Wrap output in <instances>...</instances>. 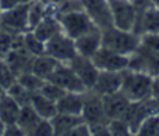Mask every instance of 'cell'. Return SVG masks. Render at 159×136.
<instances>
[{
    "instance_id": "1",
    "label": "cell",
    "mask_w": 159,
    "mask_h": 136,
    "mask_svg": "<svg viewBox=\"0 0 159 136\" xmlns=\"http://www.w3.org/2000/svg\"><path fill=\"white\" fill-rule=\"evenodd\" d=\"M129 70L155 76L159 74V35L145 33L141 36L137 50L129 56Z\"/></svg>"
},
{
    "instance_id": "2",
    "label": "cell",
    "mask_w": 159,
    "mask_h": 136,
    "mask_svg": "<svg viewBox=\"0 0 159 136\" xmlns=\"http://www.w3.org/2000/svg\"><path fill=\"white\" fill-rule=\"evenodd\" d=\"M152 81L154 76H151L149 74L126 68L121 72L120 90L130 101L148 100L152 95Z\"/></svg>"
},
{
    "instance_id": "3",
    "label": "cell",
    "mask_w": 159,
    "mask_h": 136,
    "mask_svg": "<svg viewBox=\"0 0 159 136\" xmlns=\"http://www.w3.org/2000/svg\"><path fill=\"white\" fill-rule=\"evenodd\" d=\"M140 40L141 36L133 31H124L116 27L102 31V46L124 56L134 53L140 45Z\"/></svg>"
},
{
    "instance_id": "4",
    "label": "cell",
    "mask_w": 159,
    "mask_h": 136,
    "mask_svg": "<svg viewBox=\"0 0 159 136\" xmlns=\"http://www.w3.org/2000/svg\"><path fill=\"white\" fill-rule=\"evenodd\" d=\"M56 15L59 18L63 32L73 39H77L84 33H88L91 31L96 29L92 19L88 17V14L82 8L63 14H56Z\"/></svg>"
},
{
    "instance_id": "5",
    "label": "cell",
    "mask_w": 159,
    "mask_h": 136,
    "mask_svg": "<svg viewBox=\"0 0 159 136\" xmlns=\"http://www.w3.org/2000/svg\"><path fill=\"white\" fill-rule=\"evenodd\" d=\"M28 8H30V2H22L10 10L3 11L0 17V29L10 33H24L30 31Z\"/></svg>"
},
{
    "instance_id": "6",
    "label": "cell",
    "mask_w": 159,
    "mask_h": 136,
    "mask_svg": "<svg viewBox=\"0 0 159 136\" xmlns=\"http://www.w3.org/2000/svg\"><path fill=\"white\" fill-rule=\"evenodd\" d=\"M45 53L52 56L59 63L69 64L75 56L78 54L75 49V42L73 38L66 35L64 32H60L55 35L52 39L45 43Z\"/></svg>"
},
{
    "instance_id": "7",
    "label": "cell",
    "mask_w": 159,
    "mask_h": 136,
    "mask_svg": "<svg viewBox=\"0 0 159 136\" xmlns=\"http://www.w3.org/2000/svg\"><path fill=\"white\" fill-rule=\"evenodd\" d=\"M82 10L88 14L95 27L101 31L113 27L112 10L109 0H81Z\"/></svg>"
},
{
    "instance_id": "8",
    "label": "cell",
    "mask_w": 159,
    "mask_h": 136,
    "mask_svg": "<svg viewBox=\"0 0 159 136\" xmlns=\"http://www.w3.org/2000/svg\"><path fill=\"white\" fill-rule=\"evenodd\" d=\"M81 117L88 125L107 122L109 121L106 114H105L102 96L98 95L95 90L92 89L84 90V107H82Z\"/></svg>"
},
{
    "instance_id": "9",
    "label": "cell",
    "mask_w": 159,
    "mask_h": 136,
    "mask_svg": "<svg viewBox=\"0 0 159 136\" xmlns=\"http://www.w3.org/2000/svg\"><path fill=\"white\" fill-rule=\"evenodd\" d=\"M46 81H50L53 83L59 85L66 92H84V90H87V87L80 79V76L67 63H59L57 67L55 68V71L50 74V76Z\"/></svg>"
},
{
    "instance_id": "10",
    "label": "cell",
    "mask_w": 159,
    "mask_h": 136,
    "mask_svg": "<svg viewBox=\"0 0 159 136\" xmlns=\"http://www.w3.org/2000/svg\"><path fill=\"white\" fill-rule=\"evenodd\" d=\"M112 10L113 27L124 31H133L137 19V11L130 0H109Z\"/></svg>"
},
{
    "instance_id": "11",
    "label": "cell",
    "mask_w": 159,
    "mask_h": 136,
    "mask_svg": "<svg viewBox=\"0 0 159 136\" xmlns=\"http://www.w3.org/2000/svg\"><path fill=\"white\" fill-rule=\"evenodd\" d=\"M91 60L99 71H124L129 67V56L116 53L103 46L92 56Z\"/></svg>"
},
{
    "instance_id": "12",
    "label": "cell",
    "mask_w": 159,
    "mask_h": 136,
    "mask_svg": "<svg viewBox=\"0 0 159 136\" xmlns=\"http://www.w3.org/2000/svg\"><path fill=\"white\" fill-rule=\"evenodd\" d=\"M155 111V107L152 104V100L148 99V100H143V101H131L127 108V111L124 113L123 118L127 122V125L131 129V134L135 135L138 126L141 125L144 120L148 117L151 113Z\"/></svg>"
},
{
    "instance_id": "13",
    "label": "cell",
    "mask_w": 159,
    "mask_h": 136,
    "mask_svg": "<svg viewBox=\"0 0 159 136\" xmlns=\"http://www.w3.org/2000/svg\"><path fill=\"white\" fill-rule=\"evenodd\" d=\"M70 67L74 70V72L80 76V79L82 81V83L85 85L87 89H91L93 86L96 81V76L99 74V70L95 67V64L92 63V60L84 56L77 54L71 61H70Z\"/></svg>"
},
{
    "instance_id": "14",
    "label": "cell",
    "mask_w": 159,
    "mask_h": 136,
    "mask_svg": "<svg viewBox=\"0 0 159 136\" xmlns=\"http://www.w3.org/2000/svg\"><path fill=\"white\" fill-rule=\"evenodd\" d=\"M121 72L123 71H99L91 89L101 96L119 92L121 87Z\"/></svg>"
},
{
    "instance_id": "15",
    "label": "cell",
    "mask_w": 159,
    "mask_h": 136,
    "mask_svg": "<svg viewBox=\"0 0 159 136\" xmlns=\"http://www.w3.org/2000/svg\"><path fill=\"white\" fill-rule=\"evenodd\" d=\"M102 100H103V108L107 120L121 118L124 115V113L127 111V108H129L130 103H131L121 90L102 96Z\"/></svg>"
},
{
    "instance_id": "16",
    "label": "cell",
    "mask_w": 159,
    "mask_h": 136,
    "mask_svg": "<svg viewBox=\"0 0 159 136\" xmlns=\"http://www.w3.org/2000/svg\"><path fill=\"white\" fill-rule=\"evenodd\" d=\"M133 32H135L140 36L145 35V33L159 35V7L154 6L144 13L137 14V19H135Z\"/></svg>"
},
{
    "instance_id": "17",
    "label": "cell",
    "mask_w": 159,
    "mask_h": 136,
    "mask_svg": "<svg viewBox=\"0 0 159 136\" xmlns=\"http://www.w3.org/2000/svg\"><path fill=\"white\" fill-rule=\"evenodd\" d=\"M74 42L75 49H77V53L80 56L92 58V56L102 47V31L96 28V29L74 39Z\"/></svg>"
},
{
    "instance_id": "18",
    "label": "cell",
    "mask_w": 159,
    "mask_h": 136,
    "mask_svg": "<svg viewBox=\"0 0 159 136\" xmlns=\"http://www.w3.org/2000/svg\"><path fill=\"white\" fill-rule=\"evenodd\" d=\"M34 57H35V56L30 54L24 47H17V49H11L10 52L6 54L4 61L11 67V70L18 76L20 74L31 71Z\"/></svg>"
},
{
    "instance_id": "19",
    "label": "cell",
    "mask_w": 159,
    "mask_h": 136,
    "mask_svg": "<svg viewBox=\"0 0 159 136\" xmlns=\"http://www.w3.org/2000/svg\"><path fill=\"white\" fill-rule=\"evenodd\" d=\"M56 104L59 113L81 117L82 107H84V92H66Z\"/></svg>"
},
{
    "instance_id": "20",
    "label": "cell",
    "mask_w": 159,
    "mask_h": 136,
    "mask_svg": "<svg viewBox=\"0 0 159 136\" xmlns=\"http://www.w3.org/2000/svg\"><path fill=\"white\" fill-rule=\"evenodd\" d=\"M81 121L84 120L80 115H71V114L59 113V111L55 117L50 118L55 136H69L70 132L74 129V126H77Z\"/></svg>"
},
{
    "instance_id": "21",
    "label": "cell",
    "mask_w": 159,
    "mask_h": 136,
    "mask_svg": "<svg viewBox=\"0 0 159 136\" xmlns=\"http://www.w3.org/2000/svg\"><path fill=\"white\" fill-rule=\"evenodd\" d=\"M32 32L35 33L41 40H43L45 43H46V42L49 40V39H52L55 35L63 32V29H61V25H60V22H59L57 15L52 13L45 17V18L34 28Z\"/></svg>"
},
{
    "instance_id": "22",
    "label": "cell",
    "mask_w": 159,
    "mask_h": 136,
    "mask_svg": "<svg viewBox=\"0 0 159 136\" xmlns=\"http://www.w3.org/2000/svg\"><path fill=\"white\" fill-rule=\"evenodd\" d=\"M20 111H21V104L14 100L8 93L3 92L0 96V121L4 125L17 122Z\"/></svg>"
},
{
    "instance_id": "23",
    "label": "cell",
    "mask_w": 159,
    "mask_h": 136,
    "mask_svg": "<svg viewBox=\"0 0 159 136\" xmlns=\"http://www.w3.org/2000/svg\"><path fill=\"white\" fill-rule=\"evenodd\" d=\"M30 104L34 107L38 115L45 120H50L57 114V104L56 101L48 99L46 96H43L41 92H34L31 93Z\"/></svg>"
},
{
    "instance_id": "24",
    "label": "cell",
    "mask_w": 159,
    "mask_h": 136,
    "mask_svg": "<svg viewBox=\"0 0 159 136\" xmlns=\"http://www.w3.org/2000/svg\"><path fill=\"white\" fill-rule=\"evenodd\" d=\"M57 64H59V61L56 58H53L52 56L43 53L41 56H35L34 57L31 71L34 74H36L38 76H41V78L48 79L50 76V74L55 71V68L57 67Z\"/></svg>"
},
{
    "instance_id": "25",
    "label": "cell",
    "mask_w": 159,
    "mask_h": 136,
    "mask_svg": "<svg viewBox=\"0 0 159 136\" xmlns=\"http://www.w3.org/2000/svg\"><path fill=\"white\" fill-rule=\"evenodd\" d=\"M41 117L38 115V113L34 110V107L31 104H24L21 106V111H20L18 120H17V124L24 129L25 135H31L35 128V125L39 122Z\"/></svg>"
},
{
    "instance_id": "26",
    "label": "cell",
    "mask_w": 159,
    "mask_h": 136,
    "mask_svg": "<svg viewBox=\"0 0 159 136\" xmlns=\"http://www.w3.org/2000/svg\"><path fill=\"white\" fill-rule=\"evenodd\" d=\"M45 81H46V79L38 76L36 74H34L32 71L22 72V74H20V75L17 76V82H18L20 85H22V86H24L25 89H27L28 92H31V93L39 92L41 87H42V85L45 83Z\"/></svg>"
},
{
    "instance_id": "27",
    "label": "cell",
    "mask_w": 159,
    "mask_h": 136,
    "mask_svg": "<svg viewBox=\"0 0 159 136\" xmlns=\"http://www.w3.org/2000/svg\"><path fill=\"white\" fill-rule=\"evenodd\" d=\"M135 135L141 136H158L159 135V113L154 111L141 122Z\"/></svg>"
},
{
    "instance_id": "28",
    "label": "cell",
    "mask_w": 159,
    "mask_h": 136,
    "mask_svg": "<svg viewBox=\"0 0 159 136\" xmlns=\"http://www.w3.org/2000/svg\"><path fill=\"white\" fill-rule=\"evenodd\" d=\"M24 49L32 56H41L45 53V42L41 40L32 31L24 32Z\"/></svg>"
},
{
    "instance_id": "29",
    "label": "cell",
    "mask_w": 159,
    "mask_h": 136,
    "mask_svg": "<svg viewBox=\"0 0 159 136\" xmlns=\"http://www.w3.org/2000/svg\"><path fill=\"white\" fill-rule=\"evenodd\" d=\"M17 81V74L11 70V67L4 60L0 61V89L7 90Z\"/></svg>"
},
{
    "instance_id": "30",
    "label": "cell",
    "mask_w": 159,
    "mask_h": 136,
    "mask_svg": "<svg viewBox=\"0 0 159 136\" xmlns=\"http://www.w3.org/2000/svg\"><path fill=\"white\" fill-rule=\"evenodd\" d=\"M6 93H8V95H10L14 100L18 101L21 106H24V104H30L31 92H28V90L25 89L22 85H20L17 81L14 82L7 90H6Z\"/></svg>"
},
{
    "instance_id": "31",
    "label": "cell",
    "mask_w": 159,
    "mask_h": 136,
    "mask_svg": "<svg viewBox=\"0 0 159 136\" xmlns=\"http://www.w3.org/2000/svg\"><path fill=\"white\" fill-rule=\"evenodd\" d=\"M110 136H124V135H133L130 126L123 118H113L107 121Z\"/></svg>"
},
{
    "instance_id": "32",
    "label": "cell",
    "mask_w": 159,
    "mask_h": 136,
    "mask_svg": "<svg viewBox=\"0 0 159 136\" xmlns=\"http://www.w3.org/2000/svg\"><path fill=\"white\" fill-rule=\"evenodd\" d=\"M39 92H41L43 96H46L48 99H50V100H53V101L57 103V100L66 93V90H64L63 87H60L59 85L53 83V82L45 81V83L42 85V87H41Z\"/></svg>"
},
{
    "instance_id": "33",
    "label": "cell",
    "mask_w": 159,
    "mask_h": 136,
    "mask_svg": "<svg viewBox=\"0 0 159 136\" xmlns=\"http://www.w3.org/2000/svg\"><path fill=\"white\" fill-rule=\"evenodd\" d=\"M31 135H36V136H55L53 134V126L50 120H45V118H41L39 122L35 125L32 134Z\"/></svg>"
},
{
    "instance_id": "34",
    "label": "cell",
    "mask_w": 159,
    "mask_h": 136,
    "mask_svg": "<svg viewBox=\"0 0 159 136\" xmlns=\"http://www.w3.org/2000/svg\"><path fill=\"white\" fill-rule=\"evenodd\" d=\"M152 104L155 107V111L159 113V74L154 76L152 81V95H151Z\"/></svg>"
},
{
    "instance_id": "35",
    "label": "cell",
    "mask_w": 159,
    "mask_h": 136,
    "mask_svg": "<svg viewBox=\"0 0 159 136\" xmlns=\"http://www.w3.org/2000/svg\"><path fill=\"white\" fill-rule=\"evenodd\" d=\"M91 135V128L85 121H81L77 126H74L69 136H89Z\"/></svg>"
},
{
    "instance_id": "36",
    "label": "cell",
    "mask_w": 159,
    "mask_h": 136,
    "mask_svg": "<svg viewBox=\"0 0 159 136\" xmlns=\"http://www.w3.org/2000/svg\"><path fill=\"white\" fill-rule=\"evenodd\" d=\"M130 2H131V4L134 6L137 14L144 13V11H147L148 8L154 7V3H152V0H130Z\"/></svg>"
},
{
    "instance_id": "37",
    "label": "cell",
    "mask_w": 159,
    "mask_h": 136,
    "mask_svg": "<svg viewBox=\"0 0 159 136\" xmlns=\"http://www.w3.org/2000/svg\"><path fill=\"white\" fill-rule=\"evenodd\" d=\"M3 135L4 136H10V135H25L24 129L21 128V126L18 125L17 122L14 124H7V125H4V129H3Z\"/></svg>"
},
{
    "instance_id": "38",
    "label": "cell",
    "mask_w": 159,
    "mask_h": 136,
    "mask_svg": "<svg viewBox=\"0 0 159 136\" xmlns=\"http://www.w3.org/2000/svg\"><path fill=\"white\" fill-rule=\"evenodd\" d=\"M24 0H0V8H2V11L10 10V8L16 7V6H18Z\"/></svg>"
},
{
    "instance_id": "39",
    "label": "cell",
    "mask_w": 159,
    "mask_h": 136,
    "mask_svg": "<svg viewBox=\"0 0 159 136\" xmlns=\"http://www.w3.org/2000/svg\"><path fill=\"white\" fill-rule=\"evenodd\" d=\"M3 129H4V124L0 121V135H3Z\"/></svg>"
},
{
    "instance_id": "40",
    "label": "cell",
    "mask_w": 159,
    "mask_h": 136,
    "mask_svg": "<svg viewBox=\"0 0 159 136\" xmlns=\"http://www.w3.org/2000/svg\"><path fill=\"white\" fill-rule=\"evenodd\" d=\"M152 3H154V6H157V7H159V0H152Z\"/></svg>"
},
{
    "instance_id": "41",
    "label": "cell",
    "mask_w": 159,
    "mask_h": 136,
    "mask_svg": "<svg viewBox=\"0 0 159 136\" xmlns=\"http://www.w3.org/2000/svg\"><path fill=\"white\" fill-rule=\"evenodd\" d=\"M3 92H4V90H2V89H0V96H2V93H3Z\"/></svg>"
},
{
    "instance_id": "42",
    "label": "cell",
    "mask_w": 159,
    "mask_h": 136,
    "mask_svg": "<svg viewBox=\"0 0 159 136\" xmlns=\"http://www.w3.org/2000/svg\"><path fill=\"white\" fill-rule=\"evenodd\" d=\"M2 13H3V11H2V8H0V17H2Z\"/></svg>"
}]
</instances>
